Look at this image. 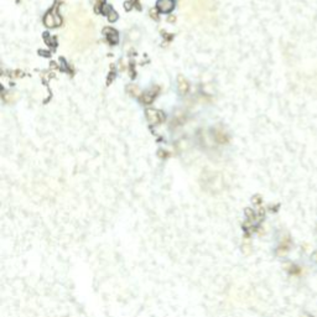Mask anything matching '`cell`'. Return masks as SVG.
Masks as SVG:
<instances>
[{
    "instance_id": "1",
    "label": "cell",
    "mask_w": 317,
    "mask_h": 317,
    "mask_svg": "<svg viewBox=\"0 0 317 317\" xmlns=\"http://www.w3.org/2000/svg\"><path fill=\"white\" fill-rule=\"evenodd\" d=\"M146 118H147L149 123L152 124V125L161 123L163 119H164L163 113L158 112V110H156V109H147V112H146Z\"/></svg>"
},
{
    "instance_id": "2",
    "label": "cell",
    "mask_w": 317,
    "mask_h": 317,
    "mask_svg": "<svg viewBox=\"0 0 317 317\" xmlns=\"http://www.w3.org/2000/svg\"><path fill=\"white\" fill-rule=\"evenodd\" d=\"M174 8V2L172 0H158L157 2V9L163 13H169Z\"/></svg>"
},
{
    "instance_id": "3",
    "label": "cell",
    "mask_w": 317,
    "mask_h": 317,
    "mask_svg": "<svg viewBox=\"0 0 317 317\" xmlns=\"http://www.w3.org/2000/svg\"><path fill=\"white\" fill-rule=\"evenodd\" d=\"M179 92L181 93V94H186L187 92H188V89H190V84H188V81H186V79L182 77V76H180L179 77Z\"/></svg>"
},
{
    "instance_id": "4",
    "label": "cell",
    "mask_w": 317,
    "mask_h": 317,
    "mask_svg": "<svg viewBox=\"0 0 317 317\" xmlns=\"http://www.w3.org/2000/svg\"><path fill=\"white\" fill-rule=\"evenodd\" d=\"M104 34H108L107 36H108V39L112 41V42H117L118 41V32L115 31V30H113V29H105L104 30Z\"/></svg>"
},
{
    "instance_id": "5",
    "label": "cell",
    "mask_w": 317,
    "mask_h": 317,
    "mask_svg": "<svg viewBox=\"0 0 317 317\" xmlns=\"http://www.w3.org/2000/svg\"><path fill=\"white\" fill-rule=\"evenodd\" d=\"M45 24H46V26H50V27L56 26V25H57V20H56L55 15H52V14H47V15H46V18H45Z\"/></svg>"
},
{
    "instance_id": "6",
    "label": "cell",
    "mask_w": 317,
    "mask_h": 317,
    "mask_svg": "<svg viewBox=\"0 0 317 317\" xmlns=\"http://www.w3.org/2000/svg\"><path fill=\"white\" fill-rule=\"evenodd\" d=\"M154 93L152 92H146V93H144L142 94V102L144 103H146V104H149V103H151V101H152V98H154Z\"/></svg>"
},
{
    "instance_id": "7",
    "label": "cell",
    "mask_w": 317,
    "mask_h": 317,
    "mask_svg": "<svg viewBox=\"0 0 317 317\" xmlns=\"http://www.w3.org/2000/svg\"><path fill=\"white\" fill-rule=\"evenodd\" d=\"M108 19H109V21H115L117 19H118V15H117V13L115 11H110V15H108Z\"/></svg>"
},
{
    "instance_id": "8",
    "label": "cell",
    "mask_w": 317,
    "mask_h": 317,
    "mask_svg": "<svg viewBox=\"0 0 317 317\" xmlns=\"http://www.w3.org/2000/svg\"><path fill=\"white\" fill-rule=\"evenodd\" d=\"M312 260L317 263V250H316V252H313V254H312Z\"/></svg>"
}]
</instances>
